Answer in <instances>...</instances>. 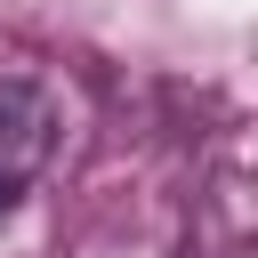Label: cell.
I'll use <instances>...</instances> for the list:
<instances>
[{"label":"cell","instance_id":"obj_1","mask_svg":"<svg viewBox=\"0 0 258 258\" xmlns=\"http://www.w3.org/2000/svg\"><path fill=\"white\" fill-rule=\"evenodd\" d=\"M56 153V97L40 81H0V210L48 169Z\"/></svg>","mask_w":258,"mask_h":258}]
</instances>
